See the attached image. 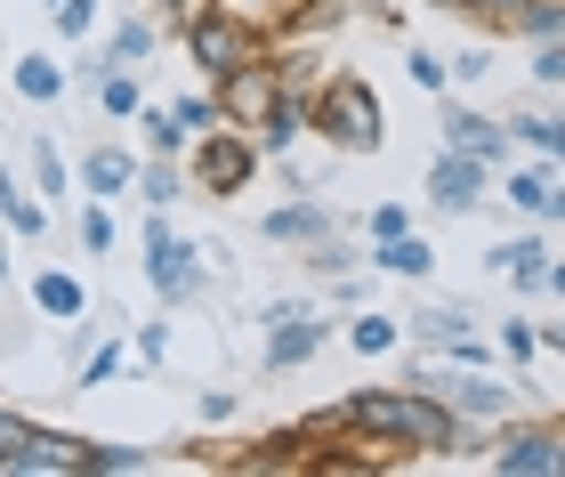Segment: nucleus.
Wrapping results in <instances>:
<instances>
[{
	"label": "nucleus",
	"instance_id": "obj_1",
	"mask_svg": "<svg viewBox=\"0 0 565 477\" xmlns=\"http://www.w3.org/2000/svg\"><path fill=\"white\" fill-rule=\"evenodd\" d=\"M299 437H380L396 454H460V413L436 389H355L348 405L307 413Z\"/></svg>",
	"mask_w": 565,
	"mask_h": 477
},
{
	"label": "nucleus",
	"instance_id": "obj_2",
	"mask_svg": "<svg viewBox=\"0 0 565 477\" xmlns=\"http://www.w3.org/2000/svg\"><path fill=\"white\" fill-rule=\"evenodd\" d=\"M331 155H348V162H364V155H380V97H372V82L364 73H323V89H316V121H307Z\"/></svg>",
	"mask_w": 565,
	"mask_h": 477
},
{
	"label": "nucleus",
	"instance_id": "obj_3",
	"mask_svg": "<svg viewBox=\"0 0 565 477\" xmlns=\"http://www.w3.org/2000/svg\"><path fill=\"white\" fill-rule=\"evenodd\" d=\"M250 170H259V138L235 130V121H218V130H202L186 146V179H194V194H211V203H235L250 187Z\"/></svg>",
	"mask_w": 565,
	"mask_h": 477
},
{
	"label": "nucleus",
	"instance_id": "obj_4",
	"mask_svg": "<svg viewBox=\"0 0 565 477\" xmlns=\"http://www.w3.org/2000/svg\"><path fill=\"white\" fill-rule=\"evenodd\" d=\"M186 57H194V73H202V82H226L235 65L267 57V33H250V24H235L226 9H211L202 24H186Z\"/></svg>",
	"mask_w": 565,
	"mask_h": 477
},
{
	"label": "nucleus",
	"instance_id": "obj_5",
	"mask_svg": "<svg viewBox=\"0 0 565 477\" xmlns=\"http://www.w3.org/2000/svg\"><path fill=\"white\" fill-rule=\"evenodd\" d=\"M413 381H420V389H436L460 421H509V413H518V389H509V381H484V364H469V372L413 364Z\"/></svg>",
	"mask_w": 565,
	"mask_h": 477
},
{
	"label": "nucleus",
	"instance_id": "obj_6",
	"mask_svg": "<svg viewBox=\"0 0 565 477\" xmlns=\"http://www.w3.org/2000/svg\"><path fill=\"white\" fill-rule=\"evenodd\" d=\"M202 243H178L170 235V219L162 211H146V275H153V299H194L202 292V259H194Z\"/></svg>",
	"mask_w": 565,
	"mask_h": 477
},
{
	"label": "nucleus",
	"instance_id": "obj_7",
	"mask_svg": "<svg viewBox=\"0 0 565 477\" xmlns=\"http://www.w3.org/2000/svg\"><path fill=\"white\" fill-rule=\"evenodd\" d=\"M218 89V121H235V130H259V121L282 106V65L275 57H250V65H235L226 82H211Z\"/></svg>",
	"mask_w": 565,
	"mask_h": 477
},
{
	"label": "nucleus",
	"instance_id": "obj_8",
	"mask_svg": "<svg viewBox=\"0 0 565 477\" xmlns=\"http://www.w3.org/2000/svg\"><path fill=\"white\" fill-rule=\"evenodd\" d=\"M484 469L493 477H565V437L542 430V421H525V430L484 445Z\"/></svg>",
	"mask_w": 565,
	"mask_h": 477
},
{
	"label": "nucleus",
	"instance_id": "obj_9",
	"mask_svg": "<svg viewBox=\"0 0 565 477\" xmlns=\"http://www.w3.org/2000/svg\"><path fill=\"white\" fill-rule=\"evenodd\" d=\"M0 477H82V437H65V430H33V421H24L17 445L0 454Z\"/></svg>",
	"mask_w": 565,
	"mask_h": 477
},
{
	"label": "nucleus",
	"instance_id": "obj_10",
	"mask_svg": "<svg viewBox=\"0 0 565 477\" xmlns=\"http://www.w3.org/2000/svg\"><path fill=\"white\" fill-rule=\"evenodd\" d=\"M484 187H493V162H477V155H452V146H445V155H436L428 162V203L436 211H477L484 203Z\"/></svg>",
	"mask_w": 565,
	"mask_h": 477
},
{
	"label": "nucleus",
	"instance_id": "obj_11",
	"mask_svg": "<svg viewBox=\"0 0 565 477\" xmlns=\"http://www.w3.org/2000/svg\"><path fill=\"white\" fill-rule=\"evenodd\" d=\"M323 348V316L307 308V299H282V308L267 316V364L282 372V364H307Z\"/></svg>",
	"mask_w": 565,
	"mask_h": 477
},
{
	"label": "nucleus",
	"instance_id": "obj_12",
	"mask_svg": "<svg viewBox=\"0 0 565 477\" xmlns=\"http://www.w3.org/2000/svg\"><path fill=\"white\" fill-rule=\"evenodd\" d=\"M259 235L267 243H291V251H307V243H323V235H340V219H331L316 194H291V203H275L267 219H259Z\"/></svg>",
	"mask_w": 565,
	"mask_h": 477
},
{
	"label": "nucleus",
	"instance_id": "obj_13",
	"mask_svg": "<svg viewBox=\"0 0 565 477\" xmlns=\"http://www.w3.org/2000/svg\"><path fill=\"white\" fill-rule=\"evenodd\" d=\"M509 203H518L525 219H542V227H565V187H557V170L550 162H525V170H509Z\"/></svg>",
	"mask_w": 565,
	"mask_h": 477
},
{
	"label": "nucleus",
	"instance_id": "obj_14",
	"mask_svg": "<svg viewBox=\"0 0 565 477\" xmlns=\"http://www.w3.org/2000/svg\"><path fill=\"white\" fill-rule=\"evenodd\" d=\"M445 146H452V155H477V162H501L518 138H509V121H484L469 106H445Z\"/></svg>",
	"mask_w": 565,
	"mask_h": 477
},
{
	"label": "nucleus",
	"instance_id": "obj_15",
	"mask_svg": "<svg viewBox=\"0 0 565 477\" xmlns=\"http://www.w3.org/2000/svg\"><path fill=\"white\" fill-rule=\"evenodd\" d=\"M484 267H493V275H509L518 292H550V243H542V235L493 243V251H484Z\"/></svg>",
	"mask_w": 565,
	"mask_h": 477
},
{
	"label": "nucleus",
	"instance_id": "obj_16",
	"mask_svg": "<svg viewBox=\"0 0 565 477\" xmlns=\"http://www.w3.org/2000/svg\"><path fill=\"white\" fill-rule=\"evenodd\" d=\"M138 187V155L130 146H89L82 155V194H97V203H114V194Z\"/></svg>",
	"mask_w": 565,
	"mask_h": 477
},
{
	"label": "nucleus",
	"instance_id": "obj_17",
	"mask_svg": "<svg viewBox=\"0 0 565 477\" xmlns=\"http://www.w3.org/2000/svg\"><path fill=\"white\" fill-rule=\"evenodd\" d=\"M307 121H316V97H299V89H282V106L259 121V130H250V138H259V155H291V146L307 138Z\"/></svg>",
	"mask_w": 565,
	"mask_h": 477
},
{
	"label": "nucleus",
	"instance_id": "obj_18",
	"mask_svg": "<svg viewBox=\"0 0 565 477\" xmlns=\"http://www.w3.org/2000/svg\"><path fill=\"white\" fill-rule=\"evenodd\" d=\"M372 267L396 275V284H420V275L436 267V243L428 235H388V243H372Z\"/></svg>",
	"mask_w": 565,
	"mask_h": 477
},
{
	"label": "nucleus",
	"instance_id": "obj_19",
	"mask_svg": "<svg viewBox=\"0 0 565 477\" xmlns=\"http://www.w3.org/2000/svg\"><path fill=\"white\" fill-rule=\"evenodd\" d=\"M0 227L24 235V243H41L49 235V211H41V194H24L17 170H0Z\"/></svg>",
	"mask_w": 565,
	"mask_h": 477
},
{
	"label": "nucleus",
	"instance_id": "obj_20",
	"mask_svg": "<svg viewBox=\"0 0 565 477\" xmlns=\"http://www.w3.org/2000/svg\"><path fill=\"white\" fill-rule=\"evenodd\" d=\"M33 308H41V316H57V324L89 316V292H82V275H65V267H41V275H33Z\"/></svg>",
	"mask_w": 565,
	"mask_h": 477
},
{
	"label": "nucleus",
	"instance_id": "obj_21",
	"mask_svg": "<svg viewBox=\"0 0 565 477\" xmlns=\"http://www.w3.org/2000/svg\"><path fill=\"white\" fill-rule=\"evenodd\" d=\"M130 194H146V211H170L178 194H194V179H186V162H178V155H153V162H138V187Z\"/></svg>",
	"mask_w": 565,
	"mask_h": 477
},
{
	"label": "nucleus",
	"instance_id": "obj_22",
	"mask_svg": "<svg viewBox=\"0 0 565 477\" xmlns=\"http://www.w3.org/2000/svg\"><path fill=\"white\" fill-rule=\"evenodd\" d=\"M153 469L146 445H114V437H82V477H138Z\"/></svg>",
	"mask_w": 565,
	"mask_h": 477
},
{
	"label": "nucleus",
	"instance_id": "obj_23",
	"mask_svg": "<svg viewBox=\"0 0 565 477\" xmlns=\"http://www.w3.org/2000/svg\"><path fill=\"white\" fill-rule=\"evenodd\" d=\"M97 114H114V121H138V114H146L138 65H106V73H97Z\"/></svg>",
	"mask_w": 565,
	"mask_h": 477
},
{
	"label": "nucleus",
	"instance_id": "obj_24",
	"mask_svg": "<svg viewBox=\"0 0 565 477\" xmlns=\"http://www.w3.org/2000/svg\"><path fill=\"white\" fill-rule=\"evenodd\" d=\"M9 82H17L24 106H57V97H65V65H57V57H17Z\"/></svg>",
	"mask_w": 565,
	"mask_h": 477
},
{
	"label": "nucleus",
	"instance_id": "obj_25",
	"mask_svg": "<svg viewBox=\"0 0 565 477\" xmlns=\"http://www.w3.org/2000/svg\"><path fill=\"white\" fill-rule=\"evenodd\" d=\"M218 9L235 17V24H250V33L275 41V33H291V17L307 9V0H218Z\"/></svg>",
	"mask_w": 565,
	"mask_h": 477
},
{
	"label": "nucleus",
	"instance_id": "obj_26",
	"mask_svg": "<svg viewBox=\"0 0 565 477\" xmlns=\"http://www.w3.org/2000/svg\"><path fill=\"white\" fill-rule=\"evenodd\" d=\"M509 138L533 146L542 162H565V114H509Z\"/></svg>",
	"mask_w": 565,
	"mask_h": 477
},
{
	"label": "nucleus",
	"instance_id": "obj_27",
	"mask_svg": "<svg viewBox=\"0 0 565 477\" xmlns=\"http://www.w3.org/2000/svg\"><path fill=\"white\" fill-rule=\"evenodd\" d=\"M469 308H452V299H428V308H413V340H428V348H445V340H460L469 332Z\"/></svg>",
	"mask_w": 565,
	"mask_h": 477
},
{
	"label": "nucleus",
	"instance_id": "obj_28",
	"mask_svg": "<svg viewBox=\"0 0 565 477\" xmlns=\"http://www.w3.org/2000/svg\"><path fill=\"white\" fill-rule=\"evenodd\" d=\"M396 340H404V324L380 316V308H364V316L348 324V348H355V357H396Z\"/></svg>",
	"mask_w": 565,
	"mask_h": 477
},
{
	"label": "nucleus",
	"instance_id": "obj_29",
	"mask_svg": "<svg viewBox=\"0 0 565 477\" xmlns=\"http://www.w3.org/2000/svg\"><path fill=\"white\" fill-rule=\"evenodd\" d=\"M153 24H162V17H121V33H114V49H106V57H114V65H146Z\"/></svg>",
	"mask_w": 565,
	"mask_h": 477
},
{
	"label": "nucleus",
	"instance_id": "obj_30",
	"mask_svg": "<svg viewBox=\"0 0 565 477\" xmlns=\"http://www.w3.org/2000/svg\"><path fill=\"white\" fill-rule=\"evenodd\" d=\"M138 121H146V138H153V155H186V146H194V138H186V121L162 114V106H146Z\"/></svg>",
	"mask_w": 565,
	"mask_h": 477
},
{
	"label": "nucleus",
	"instance_id": "obj_31",
	"mask_svg": "<svg viewBox=\"0 0 565 477\" xmlns=\"http://www.w3.org/2000/svg\"><path fill=\"white\" fill-rule=\"evenodd\" d=\"M170 114L186 121V138H202V130H218V89H186V97H178Z\"/></svg>",
	"mask_w": 565,
	"mask_h": 477
},
{
	"label": "nucleus",
	"instance_id": "obj_32",
	"mask_svg": "<svg viewBox=\"0 0 565 477\" xmlns=\"http://www.w3.org/2000/svg\"><path fill=\"white\" fill-rule=\"evenodd\" d=\"M82 251H89V259H97V251H114V211L97 203V194L82 203Z\"/></svg>",
	"mask_w": 565,
	"mask_h": 477
},
{
	"label": "nucleus",
	"instance_id": "obj_33",
	"mask_svg": "<svg viewBox=\"0 0 565 477\" xmlns=\"http://www.w3.org/2000/svg\"><path fill=\"white\" fill-rule=\"evenodd\" d=\"M501 357H509V364H533V357H542V332H533L525 316H509V324H501Z\"/></svg>",
	"mask_w": 565,
	"mask_h": 477
},
{
	"label": "nucleus",
	"instance_id": "obj_34",
	"mask_svg": "<svg viewBox=\"0 0 565 477\" xmlns=\"http://www.w3.org/2000/svg\"><path fill=\"white\" fill-rule=\"evenodd\" d=\"M364 235H372V243L413 235V211H404V203H372V211H364Z\"/></svg>",
	"mask_w": 565,
	"mask_h": 477
},
{
	"label": "nucleus",
	"instance_id": "obj_35",
	"mask_svg": "<svg viewBox=\"0 0 565 477\" xmlns=\"http://www.w3.org/2000/svg\"><path fill=\"white\" fill-rule=\"evenodd\" d=\"M33 187H41V194H65V155H57L49 138H33Z\"/></svg>",
	"mask_w": 565,
	"mask_h": 477
},
{
	"label": "nucleus",
	"instance_id": "obj_36",
	"mask_svg": "<svg viewBox=\"0 0 565 477\" xmlns=\"http://www.w3.org/2000/svg\"><path fill=\"white\" fill-rule=\"evenodd\" d=\"M445 357H452V364H493L501 348H493V340H484L477 324H469V332H460V340H445Z\"/></svg>",
	"mask_w": 565,
	"mask_h": 477
},
{
	"label": "nucleus",
	"instance_id": "obj_37",
	"mask_svg": "<svg viewBox=\"0 0 565 477\" xmlns=\"http://www.w3.org/2000/svg\"><path fill=\"white\" fill-rule=\"evenodd\" d=\"M49 17H57V33H65V41H82L89 24H97V0H57Z\"/></svg>",
	"mask_w": 565,
	"mask_h": 477
},
{
	"label": "nucleus",
	"instance_id": "obj_38",
	"mask_svg": "<svg viewBox=\"0 0 565 477\" xmlns=\"http://www.w3.org/2000/svg\"><path fill=\"white\" fill-rule=\"evenodd\" d=\"M404 73H413L420 89H445V82H452V73H445V57H428V49H413V57H404Z\"/></svg>",
	"mask_w": 565,
	"mask_h": 477
},
{
	"label": "nucleus",
	"instance_id": "obj_39",
	"mask_svg": "<svg viewBox=\"0 0 565 477\" xmlns=\"http://www.w3.org/2000/svg\"><path fill=\"white\" fill-rule=\"evenodd\" d=\"M436 9H469V17L484 24V33H493V24H501L509 9H518V0H436Z\"/></svg>",
	"mask_w": 565,
	"mask_h": 477
},
{
	"label": "nucleus",
	"instance_id": "obj_40",
	"mask_svg": "<svg viewBox=\"0 0 565 477\" xmlns=\"http://www.w3.org/2000/svg\"><path fill=\"white\" fill-rule=\"evenodd\" d=\"M114 372H121V348H89V357H82V381H89V389L114 381Z\"/></svg>",
	"mask_w": 565,
	"mask_h": 477
},
{
	"label": "nucleus",
	"instance_id": "obj_41",
	"mask_svg": "<svg viewBox=\"0 0 565 477\" xmlns=\"http://www.w3.org/2000/svg\"><path fill=\"white\" fill-rule=\"evenodd\" d=\"M533 82H565V41H542V57H533Z\"/></svg>",
	"mask_w": 565,
	"mask_h": 477
},
{
	"label": "nucleus",
	"instance_id": "obj_42",
	"mask_svg": "<svg viewBox=\"0 0 565 477\" xmlns=\"http://www.w3.org/2000/svg\"><path fill=\"white\" fill-rule=\"evenodd\" d=\"M138 357H146V364L170 357V332H162V324H138Z\"/></svg>",
	"mask_w": 565,
	"mask_h": 477
},
{
	"label": "nucleus",
	"instance_id": "obj_43",
	"mask_svg": "<svg viewBox=\"0 0 565 477\" xmlns=\"http://www.w3.org/2000/svg\"><path fill=\"white\" fill-rule=\"evenodd\" d=\"M484 65H493V57H477V49H460V57H452L445 73H452V82H484Z\"/></svg>",
	"mask_w": 565,
	"mask_h": 477
},
{
	"label": "nucleus",
	"instance_id": "obj_44",
	"mask_svg": "<svg viewBox=\"0 0 565 477\" xmlns=\"http://www.w3.org/2000/svg\"><path fill=\"white\" fill-rule=\"evenodd\" d=\"M235 413V389H202V421H226Z\"/></svg>",
	"mask_w": 565,
	"mask_h": 477
},
{
	"label": "nucleus",
	"instance_id": "obj_45",
	"mask_svg": "<svg viewBox=\"0 0 565 477\" xmlns=\"http://www.w3.org/2000/svg\"><path fill=\"white\" fill-rule=\"evenodd\" d=\"M17 430H24V421H17L9 405H0V454H9V445H17Z\"/></svg>",
	"mask_w": 565,
	"mask_h": 477
},
{
	"label": "nucleus",
	"instance_id": "obj_46",
	"mask_svg": "<svg viewBox=\"0 0 565 477\" xmlns=\"http://www.w3.org/2000/svg\"><path fill=\"white\" fill-rule=\"evenodd\" d=\"M542 348H550V357H565V324H550V332H542Z\"/></svg>",
	"mask_w": 565,
	"mask_h": 477
},
{
	"label": "nucleus",
	"instance_id": "obj_47",
	"mask_svg": "<svg viewBox=\"0 0 565 477\" xmlns=\"http://www.w3.org/2000/svg\"><path fill=\"white\" fill-rule=\"evenodd\" d=\"M17 284V267H9V235H0V292H9Z\"/></svg>",
	"mask_w": 565,
	"mask_h": 477
},
{
	"label": "nucleus",
	"instance_id": "obj_48",
	"mask_svg": "<svg viewBox=\"0 0 565 477\" xmlns=\"http://www.w3.org/2000/svg\"><path fill=\"white\" fill-rule=\"evenodd\" d=\"M550 292H557V299H565V259H550Z\"/></svg>",
	"mask_w": 565,
	"mask_h": 477
},
{
	"label": "nucleus",
	"instance_id": "obj_49",
	"mask_svg": "<svg viewBox=\"0 0 565 477\" xmlns=\"http://www.w3.org/2000/svg\"><path fill=\"white\" fill-rule=\"evenodd\" d=\"M49 9H57V0H49Z\"/></svg>",
	"mask_w": 565,
	"mask_h": 477
}]
</instances>
